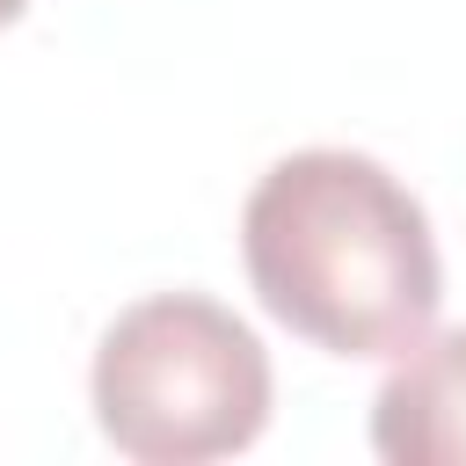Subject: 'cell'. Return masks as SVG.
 <instances>
[{"mask_svg":"<svg viewBox=\"0 0 466 466\" xmlns=\"http://www.w3.org/2000/svg\"><path fill=\"white\" fill-rule=\"evenodd\" d=\"M95 422L138 466H204L248 451L269 422V350L204 291H153L95 342Z\"/></svg>","mask_w":466,"mask_h":466,"instance_id":"2","label":"cell"},{"mask_svg":"<svg viewBox=\"0 0 466 466\" xmlns=\"http://www.w3.org/2000/svg\"><path fill=\"white\" fill-rule=\"evenodd\" d=\"M371 451L386 466H466V328L400 350L371 393Z\"/></svg>","mask_w":466,"mask_h":466,"instance_id":"3","label":"cell"},{"mask_svg":"<svg viewBox=\"0 0 466 466\" xmlns=\"http://www.w3.org/2000/svg\"><path fill=\"white\" fill-rule=\"evenodd\" d=\"M248 284L328 357H400L444 306V262L415 189L350 146L284 153L240 211Z\"/></svg>","mask_w":466,"mask_h":466,"instance_id":"1","label":"cell"},{"mask_svg":"<svg viewBox=\"0 0 466 466\" xmlns=\"http://www.w3.org/2000/svg\"><path fill=\"white\" fill-rule=\"evenodd\" d=\"M22 7H29V0H0V29H7V22L22 15Z\"/></svg>","mask_w":466,"mask_h":466,"instance_id":"4","label":"cell"}]
</instances>
